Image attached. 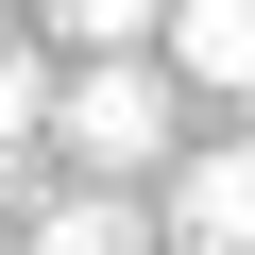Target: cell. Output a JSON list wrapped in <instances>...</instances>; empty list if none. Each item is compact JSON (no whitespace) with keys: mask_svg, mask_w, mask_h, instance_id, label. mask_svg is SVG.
<instances>
[{"mask_svg":"<svg viewBox=\"0 0 255 255\" xmlns=\"http://www.w3.org/2000/svg\"><path fill=\"white\" fill-rule=\"evenodd\" d=\"M51 136H68L102 187H136V170L170 153V68H153V51H85V68L51 85Z\"/></svg>","mask_w":255,"mask_h":255,"instance_id":"1","label":"cell"},{"mask_svg":"<svg viewBox=\"0 0 255 255\" xmlns=\"http://www.w3.org/2000/svg\"><path fill=\"white\" fill-rule=\"evenodd\" d=\"M170 255H255V136L170 170Z\"/></svg>","mask_w":255,"mask_h":255,"instance_id":"2","label":"cell"},{"mask_svg":"<svg viewBox=\"0 0 255 255\" xmlns=\"http://www.w3.org/2000/svg\"><path fill=\"white\" fill-rule=\"evenodd\" d=\"M170 68L221 85V102H255V0H170Z\"/></svg>","mask_w":255,"mask_h":255,"instance_id":"3","label":"cell"},{"mask_svg":"<svg viewBox=\"0 0 255 255\" xmlns=\"http://www.w3.org/2000/svg\"><path fill=\"white\" fill-rule=\"evenodd\" d=\"M34 255H153V204L85 170V204H51V221H34Z\"/></svg>","mask_w":255,"mask_h":255,"instance_id":"4","label":"cell"},{"mask_svg":"<svg viewBox=\"0 0 255 255\" xmlns=\"http://www.w3.org/2000/svg\"><path fill=\"white\" fill-rule=\"evenodd\" d=\"M68 51H153V0H51Z\"/></svg>","mask_w":255,"mask_h":255,"instance_id":"5","label":"cell"},{"mask_svg":"<svg viewBox=\"0 0 255 255\" xmlns=\"http://www.w3.org/2000/svg\"><path fill=\"white\" fill-rule=\"evenodd\" d=\"M17 136H51V68H34L17 34H0V153H17Z\"/></svg>","mask_w":255,"mask_h":255,"instance_id":"6","label":"cell"}]
</instances>
